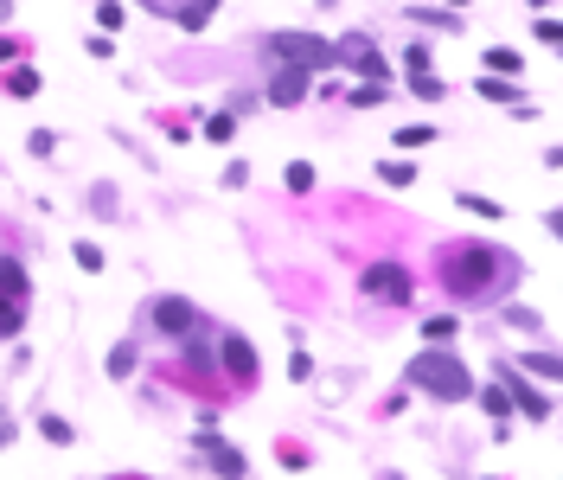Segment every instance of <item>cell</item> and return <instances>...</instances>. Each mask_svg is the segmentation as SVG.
Wrapping results in <instances>:
<instances>
[{"label": "cell", "instance_id": "33", "mask_svg": "<svg viewBox=\"0 0 563 480\" xmlns=\"http://www.w3.org/2000/svg\"><path fill=\"white\" fill-rule=\"evenodd\" d=\"M282 180H289V192H314V167H308V161H289V173H282Z\"/></svg>", "mask_w": 563, "mask_h": 480}, {"label": "cell", "instance_id": "28", "mask_svg": "<svg viewBox=\"0 0 563 480\" xmlns=\"http://www.w3.org/2000/svg\"><path fill=\"white\" fill-rule=\"evenodd\" d=\"M410 20H416V26H442V32L461 26V14H448V7H442V14H436V7H410Z\"/></svg>", "mask_w": 563, "mask_h": 480}, {"label": "cell", "instance_id": "11", "mask_svg": "<svg viewBox=\"0 0 563 480\" xmlns=\"http://www.w3.org/2000/svg\"><path fill=\"white\" fill-rule=\"evenodd\" d=\"M180 359H186L192 378H211V372H218V333H198V327H192V333L180 339Z\"/></svg>", "mask_w": 563, "mask_h": 480}, {"label": "cell", "instance_id": "43", "mask_svg": "<svg viewBox=\"0 0 563 480\" xmlns=\"http://www.w3.org/2000/svg\"><path fill=\"white\" fill-rule=\"evenodd\" d=\"M7 20H14V0H0V26H7Z\"/></svg>", "mask_w": 563, "mask_h": 480}, {"label": "cell", "instance_id": "26", "mask_svg": "<svg viewBox=\"0 0 563 480\" xmlns=\"http://www.w3.org/2000/svg\"><path fill=\"white\" fill-rule=\"evenodd\" d=\"M26 327V301H7V295H0V339H14Z\"/></svg>", "mask_w": 563, "mask_h": 480}, {"label": "cell", "instance_id": "1", "mask_svg": "<svg viewBox=\"0 0 563 480\" xmlns=\"http://www.w3.org/2000/svg\"><path fill=\"white\" fill-rule=\"evenodd\" d=\"M519 276V256L512 250H486V244H455L442 256V289L455 301H480L486 289H506Z\"/></svg>", "mask_w": 563, "mask_h": 480}, {"label": "cell", "instance_id": "3", "mask_svg": "<svg viewBox=\"0 0 563 480\" xmlns=\"http://www.w3.org/2000/svg\"><path fill=\"white\" fill-rule=\"evenodd\" d=\"M269 58L275 64H301V71H327V64H333V39L301 32V26H282V32H269Z\"/></svg>", "mask_w": 563, "mask_h": 480}, {"label": "cell", "instance_id": "41", "mask_svg": "<svg viewBox=\"0 0 563 480\" xmlns=\"http://www.w3.org/2000/svg\"><path fill=\"white\" fill-rule=\"evenodd\" d=\"M14 442V417H7V410H0V448H7Z\"/></svg>", "mask_w": 563, "mask_h": 480}, {"label": "cell", "instance_id": "22", "mask_svg": "<svg viewBox=\"0 0 563 480\" xmlns=\"http://www.w3.org/2000/svg\"><path fill=\"white\" fill-rule=\"evenodd\" d=\"M455 314H429V320H422V339H429V346H448V339H455Z\"/></svg>", "mask_w": 563, "mask_h": 480}, {"label": "cell", "instance_id": "25", "mask_svg": "<svg viewBox=\"0 0 563 480\" xmlns=\"http://www.w3.org/2000/svg\"><path fill=\"white\" fill-rule=\"evenodd\" d=\"M39 436H45L51 448H70V442H78V429H70L64 417H39Z\"/></svg>", "mask_w": 563, "mask_h": 480}, {"label": "cell", "instance_id": "45", "mask_svg": "<svg viewBox=\"0 0 563 480\" xmlns=\"http://www.w3.org/2000/svg\"><path fill=\"white\" fill-rule=\"evenodd\" d=\"M544 7H550V0H531V14H544Z\"/></svg>", "mask_w": 563, "mask_h": 480}, {"label": "cell", "instance_id": "24", "mask_svg": "<svg viewBox=\"0 0 563 480\" xmlns=\"http://www.w3.org/2000/svg\"><path fill=\"white\" fill-rule=\"evenodd\" d=\"M346 103L352 109H378V103H391V84H359V90H346Z\"/></svg>", "mask_w": 563, "mask_h": 480}, {"label": "cell", "instance_id": "42", "mask_svg": "<svg viewBox=\"0 0 563 480\" xmlns=\"http://www.w3.org/2000/svg\"><path fill=\"white\" fill-rule=\"evenodd\" d=\"M141 7H148V14H173V0H141Z\"/></svg>", "mask_w": 563, "mask_h": 480}, {"label": "cell", "instance_id": "20", "mask_svg": "<svg viewBox=\"0 0 563 480\" xmlns=\"http://www.w3.org/2000/svg\"><path fill=\"white\" fill-rule=\"evenodd\" d=\"M211 14H218V0H186V7H180V32H198Z\"/></svg>", "mask_w": 563, "mask_h": 480}, {"label": "cell", "instance_id": "6", "mask_svg": "<svg viewBox=\"0 0 563 480\" xmlns=\"http://www.w3.org/2000/svg\"><path fill=\"white\" fill-rule=\"evenodd\" d=\"M218 372H225V378H237V384H250V378H256V346H250V333H237V327H225V333H218Z\"/></svg>", "mask_w": 563, "mask_h": 480}, {"label": "cell", "instance_id": "18", "mask_svg": "<svg viewBox=\"0 0 563 480\" xmlns=\"http://www.w3.org/2000/svg\"><path fill=\"white\" fill-rule=\"evenodd\" d=\"M231 134H237V115H231V109H211V115H205V142H218V148H225Z\"/></svg>", "mask_w": 563, "mask_h": 480}, {"label": "cell", "instance_id": "16", "mask_svg": "<svg viewBox=\"0 0 563 480\" xmlns=\"http://www.w3.org/2000/svg\"><path fill=\"white\" fill-rule=\"evenodd\" d=\"M0 84H7V97H39V71H32V64H7V78H0Z\"/></svg>", "mask_w": 563, "mask_h": 480}, {"label": "cell", "instance_id": "29", "mask_svg": "<svg viewBox=\"0 0 563 480\" xmlns=\"http://www.w3.org/2000/svg\"><path fill=\"white\" fill-rule=\"evenodd\" d=\"M410 90H416L422 103H442V90H448V84H442L436 71H416V78H410Z\"/></svg>", "mask_w": 563, "mask_h": 480}, {"label": "cell", "instance_id": "12", "mask_svg": "<svg viewBox=\"0 0 563 480\" xmlns=\"http://www.w3.org/2000/svg\"><path fill=\"white\" fill-rule=\"evenodd\" d=\"M480 103H506V109H519L525 103V90H519V78H493V71H480Z\"/></svg>", "mask_w": 563, "mask_h": 480}, {"label": "cell", "instance_id": "35", "mask_svg": "<svg viewBox=\"0 0 563 480\" xmlns=\"http://www.w3.org/2000/svg\"><path fill=\"white\" fill-rule=\"evenodd\" d=\"M90 212H97V218H115V186H97V192H90Z\"/></svg>", "mask_w": 563, "mask_h": 480}, {"label": "cell", "instance_id": "5", "mask_svg": "<svg viewBox=\"0 0 563 480\" xmlns=\"http://www.w3.org/2000/svg\"><path fill=\"white\" fill-rule=\"evenodd\" d=\"M500 384H506V397H512V410H525L531 423H550L557 417V403H550V391H538V384H525V372L519 365H500Z\"/></svg>", "mask_w": 563, "mask_h": 480}, {"label": "cell", "instance_id": "2", "mask_svg": "<svg viewBox=\"0 0 563 480\" xmlns=\"http://www.w3.org/2000/svg\"><path fill=\"white\" fill-rule=\"evenodd\" d=\"M410 384L429 391L436 403H467V397H474V372H467L455 353H442V346H429V353L410 359Z\"/></svg>", "mask_w": 563, "mask_h": 480}, {"label": "cell", "instance_id": "40", "mask_svg": "<svg viewBox=\"0 0 563 480\" xmlns=\"http://www.w3.org/2000/svg\"><path fill=\"white\" fill-rule=\"evenodd\" d=\"M20 51H26V45H20L14 32H0V64H20Z\"/></svg>", "mask_w": 563, "mask_h": 480}, {"label": "cell", "instance_id": "30", "mask_svg": "<svg viewBox=\"0 0 563 480\" xmlns=\"http://www.w3.org/2000/svg\"><path fill=\"white\" fill-rule=\"evenodd\" d=\"M26 154H32V161H51V154H58V134H51V128H32V134H26Z\"/></svg>", "mask_w": 563, "mask_h": 480}, {"label": "cell", "instance_id": "32", "mask_svg": "<svg viewBox=\"0 0 563 480\" xmlns=\"http://www.w3.org/2000/svg\"><path fill=\"white\" fill-rule=\"evenodd\" d=\"M429 64H436V51L429 45H403V71L416 78V71H429Z\"/></svg>", "mask_w": 563, "mask_h": 480}, {"label": "cell", "instance_id": "15", "mask_svg": "<svg viewBox=\"0 0 563 480\" xmlns=\"http://www.w3.org/2000/svg\"><path fill=\"white\" fill-rule=\"evenodd\" d=\"M480 71H493V78H519V71H525V58H519L512 45H493V51H486V64H480Z\"/></svg>", "mask_w": 563, "mask_h": 480}, {"label": "cell", "instance_id": "39", "mask_svg": "<svg viewBox=\"0 0 563 480\" xmlns=\"http://www.w3.org/2000/svg\"><path fill=\"white\" fill-rule=\"evenodd\" d=\"M289 378H295V384H308V378H314V359H308V353H295V359H289Z\"/></svg>", "mask_w": 563, "mask_h": 480}, {"label": "cell", "instance_id": "14", "mask_svg": "<svg viewBox=\"0 0 563 480\" xmlns=\"http://www.w3.org/2000/svg\"><path fill=\"white\" fill-rule=\"evenodd\" d=\"M134 365H141V346H134V339H115L109 359H103V372L109 378H134Z\"/></svg>", "mask_w": 563, "mask_h": 480}, {"label": "cell", "instance_id": "21", "mask_svg": "<svg viewBox=\"0 0 563 480\" xmlns=\"http://www.w3.org/2000/svg\"><path fill=\"white\" fill-rule=\"evenodd\" d=\"M519 365H525L531 378H544V384H557V372H563V359H557V353H525Z\"/></svg>", "mask_w": 563, "mask_h": 480}, {"label": "cell", "instance_id": "4", "mask_svg": "<svg viewBox=\"0 0 563 480\" xmlns=\"http://www.w3.org/2000/svg\"><path fill=\"white\" fill-rule=\"evenodd\" d=\"M333 64H346L359 84H391V58L372 45V32H346V39H333Z\"/></svg>", "mask_w": 563, "mask_h": 480}, {"label": "cell", "instance_id": "10", "mask_svg": "<svg viewBox=\"0 0 563 480\" xmlns=\"http://www.w3.org/2000/svg\"><path fill=\"white\" fill-rule=\"evenodd\" d=\"M198 455H211V474H218V480H244V467H250L237 442H218L211 429H198Z\"/></svg>", "mask_w": 563, "mask_h": 480}, {"label": "cell", "instance_id": "38", "mask_svg": "<svg viewBox=\"0 0 563 480\" xmlns=\"http://www.w3.org/2000/svg\"><path fill=\"white\" fill-rule=\"evenodd\" d=\"M506 320H512V327H525V333H538V327H544V320H538V314H531V308H519V301H512V308H506Z\"/></svg>", "mask_w": 563, "mask_h": 480}, {"label": "cell", "instance_id": "9", "mask_svg": "<svg viewBox=\"0 0 563 480\" xmlns=\"http://www.w3.org/2000/svg\"><path fill=\"white\" fill-rule=\"evenodd\" d=\"M359 289H365V295H391V301H410V276H403V263H391V256L365 269V276H359Z\"/></svg>", "mask_w": 563, "mask_h": 480}, {"label": "cell", "instance_id": "8", "mask_svg": "<svg viewBox=\"0 0 563 480\" xmlns=\"http://www.w3.org/2000/svg\"><path fill=\"white\" fill-rule=\"evenodd\" d=\"M308 90H314V78L301 71V64H275V78H269V97H263V103H275V109H295Z\"/></svg>", "mask_w": 563, "mask_h": 480}, {"label": "cell", "instance_id": "13", "mask_svg": "<svg viewBox=\"0 0 563 480\" xmlns=\"http://www.w3.org/2000/svg\"><path fill=\"white\" fill-rule=\"evenodd\" d=\"M0 295H7V301H26L32 295V276H26L20 256H0Z\"/></svg>", "mask_w": 563, "mask_h": 480}, {"label": "cell", "instance_id": "23", "mask_svg": "<svg viewBox=\"0 0 563 480\" xmlns=\"http://www.w3.org/2000/svg\"><path fill=\"white\" fill-rule=\"evenodd\" d=\"M436 142V122H403L397 128V148H429Z\"/></svg>", "mask_w": 563, "mask_h": 480}, {"label": "cell", "instance_id": "31", "mask_svg": "<svg viewBox=\"0 0 563 480\" xmlns=\"http://www.w3.org/2000/svg\"><path fill=\"white\" fill-rule=\"evenodd\" d=\"M378 180H384V186H410L416 167H410V161H378Z\"/></svg>", "mask_w": 563, "mask_h": 480}, {"label": "cell", "instance_id": "36", "mask_svg": "<svg viewBox=\"0 0 563 480\" xmlns=\"http://www.w3.org/2000/svg\"><path fill=\"white\" fill-rule=\"evenodd\" d=\"M84 51H90V58H103V64H109V58H115V39H109V32H90V39H84Z\"/></svg>", "mask_w": 563, "mask_h": 480}, {"label": "cell", "instance_id": "17", "mask_svg": "<svg viewBox=\"0 0 563 480\" xmlns=\"http://www.w3.org/2000/svg\"><path fill=\"white\" fill-rule=\"evenodd\" d=\"M455 205H461V212H474V218H486V225H493V218H506V205H500V198H486V192H455Z\"/></svg>", "mask_w": 563, "mask_h": 480}, {"label": "cell", "instance_id": "34", "mask_svg": "<svg viewBox=\"0 0 563 480\" xmlns=\"http://www.w3.org/2000/svg\"><path fill=\"white\" fill-rule=\"evenodd\" d=\"M70 256H78V269H84V276H103V250H97V244H78Z\"/></svg>", "mask_w": 563, "mask_h": 480}, {"label": "cell", "instance_id": "19", "mask_svg": "<svg viewBox=\"0 0 563 480\" xmlns=\"http://www.w3.org/2000/svg\"><path fill=\"white\" fill-rule=\"evenodd\" d=\"M480 397V410H486V417L493 423H506V410H512V397H506V384H486V391H474Z\"/></svg>", "mask_w": 563, "mask_h": 480}, {"label": "cell", "instance_id": "44", "mask_svg": "<svg viewBox=\"0 0 563 480\" xmlns=\"http://www.w3.org/2000/svg\"><path fill=\"white\" fill-rule=\"evenodd\" d=\"M442 7H448V14H455V7H467V0H442Z\"/></svg>", "mask_w": 563, "mask_h": 480}, {"label": "cell", "instance_id": "37", "mask_svg": "<svg viewBox=\"0 0 563 480\" xmlns=\"http://www.w3.org/2000/svg\"><path fill=\"white\" fill-rule=\"evenodd\" d=\"M538 45L557 51V45H563V26H557V20H538Z\"/></svg>", "mask_w": 563, "mask_h": 480}, {"label": "cell", "instance_id": "27", "mask_svg": "<svg viewBox=\"0 0 563 480\" xmlns=\"http://www.w3.org/2000/svg\"><path fill=\"white\" fill-rule=\"evenodd\" d=\"M122 20H128L122 0H97V32H122Z\"/></svg>", "mask_w": 563, "mask_h": 480}, {"label": "cell", "instance_id": "7", "mask_svg": "<svg viewBox=\"0 0 563 480\" xmlns=\"http://www.w3.org/2000/svg\"><path fill=\"white\" fill-rule=\"evenodd\" d=\"M148 320H154L167 339H186V333L198 327V308H192L186 295H154V301H148Z\"/></svg>", "mask_w": 563, "mask_h": 480}]
</instances>
